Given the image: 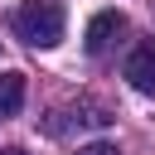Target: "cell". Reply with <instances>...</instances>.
I'll return each instance as SVG.
<instances>
[{
  "instance_id": "6da1fadb",
  "label": "cell",
  "mask_w": 155,
  "mask_h": 155,
  "mask_svg": "<svg viewBox=\"0 0 155 155\" xmlns=\"http://www.w3.org/2000/svg\"><path fill=\"white\" fill-rule=\"evenodd\" d=\"M10 29L15 39H24L29 48H53L63 44V29H68V15L58 0H24L10 10Z\"/></svg>"
},
{
  "instance_id": "7a4b0ae2",
  "label": "cell",
  "mask_w": 155,
  "mask_h": 155,
  "mask_svg": "<svg viewBox=\"0 0 155 155\" xmlns=\"http://www.w3.org/2000/svg\"><path fill=\"white\" fill-rule=\"evenodd\" d=\"M121 34H126V15H121V10H102V15H92V24H87V34H82V48H87L92 58H102Z\"/></svg>"
},
{
  "instance_id": "3957f363",
  "label": "cell",
  "mask_w": 155,
  "mask_h": 155,
  "mask_svg": "<svg viewBox=\"0 0 155 155\" xmlns=\"http://www.w3.org/2000/svg\"><path fill=\"white\" fill-rule=\"evenodd\" d=\"M107 121H111V111H107V107H97V102H82V107L53 111V121H44V131H48V136H68L73 126H92V131H102Z\"/></svg>"
},
{
  "instance_id": "277c9868",
  "label": "cell",
  "mask_w": 155,
  "mask_h": 155,
  "mask_svg": "<svg viewBox=\"0 0 155 155\" xmlns=\"http://www.w3.org/2000/svg\"><path fill=\"white\" fill-rule=\"evenodd\" d=\"M126 82H131L136 92L155 97V39H145V44L131 48V58H126Z\"/></svg>"
},
{
  "instance_id": "5b68a950",
  "label": "cell",
  "mask_w": 155,
  "mask_h": 155,
  "mask_svg": "<svg viewBox=\"0 0 155 155\" xmlns=\"http://www.w3.org/2000/svg\"><path fill=\"white\" fill-rule=\"evenodd\" d=\"M24 107V73H0V121Z\"/></svg>"
},
{
  "instance_id": "8992f818",
  "label": "cell",
  "mask_w": 155,
  "mask_h": 155,
  "mask_svg": "<svg viewBox=\"0 0 155 155\" xmlns=\"http://www.w3.org/2000/svg\"><path fill=\"white\" fill-rule=\"evenodd\" d=\"M78 155H121V150H116V145H107V140H92V145H82Z\"/></svg>"
},
{
  "instance_id": "52a82bcc",
  "label": "cell",
  "mask_w": 155,
  "mask_h": 155,
  "mask_svg": "<svg viewBox=\"0 0 155 155\" xmlns=\"http://www.w3.org/2000/svg\"><path fill=\"white\" fill-rule=\"evenodd\" d=\"M0 155H29V150H19V145H10V150H0Z\"/></svg>"
}]
</instances>
